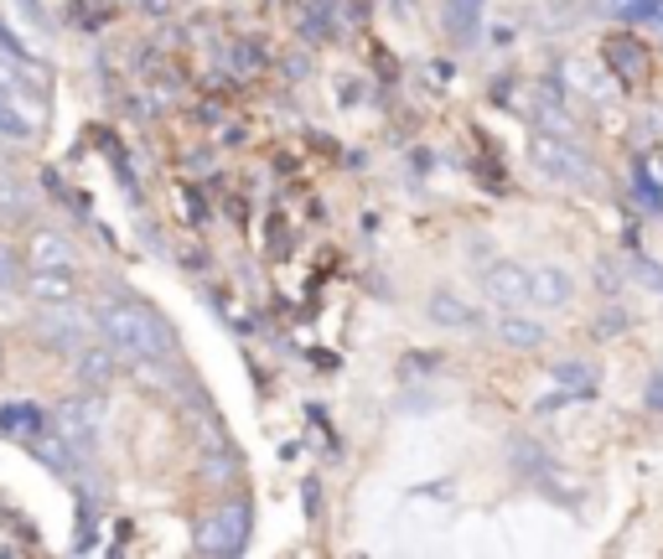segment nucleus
Wrapping results in <instances>:
<instances>
[{
    "label": "nucleus",
    "instance_id": "f257e3e1",
    "mask_svg": "<svg viewBox=\"0 0 663 559\" xmlns=\"http://www.w3.org/2000/svg\"><path fill=\"white\" fill-rule=\"evenodd\" d=\"M99 337H109L120 358H140V363H161L166 352H171V327L156 317L146 301H105L99 306Z\"/></svg>",
    "mask_w": 663,
    "mask_h": 559
},
{
    "label": "nucleus",
    "instance_id": "f03ea898",
    "mask_svg": "<svg viewBox=\"0 0 663 559\" xmlns=\"http://www.w3.org/2000/svg\"><path fill=\"white\" fill-rule=\"evenodd\" d=\"M528 161H534V167H540L550 182H565V187L596 182L591 156L581 151L571 136H560V130H534V140H528Z\"/></svg>",
    "mask_w": 663,
    "mask_h": 559
},
{
    "label": "nucleus",
    "instance_id": "7ed1b4c3",
    "mask_svg": "<svg viewBox=\"0 0 663 559\" xmlns=\"http://www.w3.org/2000/svg\"><path fill=\"white\" fill-rule=\"evenodd\" d=\"M31 327H37V337H42L47 348H62L68 358L89 342V317L73 301H37V321Z\"/></svg>",
    "mask_w": 663,
    "mask_h": 559
},
{
    "label": "nucleus",
    "instance_id": "20e7f679",
    "mask_svg": "<svg viewBox=\"0 0 663 559\" xmlns=\"http://www.w3.org/2000/svg\"><path fill=\"white\" fill-rule=\"evenodd\" d=\"M249 523H255L249 502H244V498L224 502V508H218V513L202 523V533H197V549H208V555H239V549L249 545Z\"/></svg>",
    "mask_w": 663,
    "mask_h": 559
},
{
    "label": "nucleus",
    "instance_id": "39448f33",
    "mask_svg": "<svg viewBox=\"0 0 663 559\" xmlns=\"http://www.w3.org/2000/svg\"><path fill=\"white\" fill-rule=\"evenodd\" d=\"M58 425H62V436L73 440V446H78L83 456L99 451V425H105V399H68V405H62V415H58Z\"/></svg>",
    "mask_w": 663,
    "mask_h": 559
},
{
    "label": "nucleus",
    "instance_id": "423d86ee",
    "mask_svg": "<svg viewBox=\"0 0 663 559\" xmlns=\"http://www.w3.org/2000/svg\"><path fill=\"white\" fill-rule=\"evenodd\" d=\"M528 280H534V270L513 264V259H497V264H487L483 290H487V301H493V306H503V311H518V306L528 301Z\"/></svg>",
    "mask_w": 663,
    "mask_h": 559
},
{
    "label": "nucleus",
    "instance_id": "0eeeda50",
    "mask_svg": "<svg viewBox=\"0 0 663 559\" xmlns=\"http://www.w3.org/2000/svg\"><path fill=\"white\" fill-rule=\"evenodd\" d=\"M602 62L622 78V83H637V78H649V47L637 42V37H627V31L606 37V42H602Z\"/></svg>",
    "mask_w": 663,
    "mask_h": 559
},
{
    "label": "nucleus",
    "instance_id": "6e6552de",
    "mask_svg": "<svg viewBox=\"0 0 663 559\" xmlns=\"http://www.w3.org/2000/svg\"><path fill=\"white\" fill-rule=\"evenodd\" d=\"M575 301V280L571 270H560V264H540L534 280H528V306H540V311H560V306Z\"/></svg>",
    "mask_w": 663,
    "mask_h": 559
},
{
    "label": "nucleus",
    "instance_id": "1a4fd4ad",
    "mask_svg": "<svg viewBox=\"0 0 663 559\" xmlns=\"http://www.w3.org/2000/svg\"><path fill=\"white\" fill-rule=\"evenodd\" d=\"M115 358H120V348L115 342H83V348L73 352V373L78 383H89V389H105L109 378H115Z\"/></svg>",
    "mask_w": 663,
    "mask_h": 559
},
{
    "label": "nucleus",
    "instance_id": "9d476101",
    "mask_svg": "<svg viewBox=\"0 0 663 559\" xmlns=\"http://www.w3.org/2000/svg\"><path fill=\"white\" fill-rule=\"evenodd\" d=\"M425 317L436 321V327H452V332H472V327H483V311L467 306L456 290H436V296L425 301Z\"/></svg>",
    "mask_w": 663,
    "mask_h": 559
},
{
    "label": "nucleus",
    "instance_id": "9b49d317",
    "mask_svg": "<svg viewBox=\"0 0 663 559\" xmlns=\"http://www.w3.org/2000/svg\"><path fill=\"white\" fill-rule=\"evenodd\" d=\"M493 332H497V342L503 348H513V352H534V348H544V321H534V317H524V311H503V317L493 321Z\"/></svg>",
    "mask_w": 663,
    "mask_h": 559
},
{
    "label": "nucleus",
    "instance_id": "f8f14e48",
    "mask_svg": "<svg viewBox=\"0 0 663 559\" xmlns=\"http://www.w3.org/2000/svg\"><path fill=\"white\" fill-rule=\"evenodd\" d=\"M31 264H37V270H73L78 254L58 228H37V233H31Z\"/></svg>",
    "mask_w": 663,
    "mask_h": 559
},
{
    "label": "nucleus",
    "instance_id": "ddd939ff",
    "mask_svg": "<svg viewBox=\"0 0 663 559\" xmlns=\"http://www.w3.org/2000/svg\"><path fill=\"white\" fill-rule=\"evenodd\" d=\"M565 78H571L581 93H591L596 104H602V99L612 104V99H617V83H622V78L612 73L606 62H602V68H596V62H565Z\"/></svg>",
    "mask_w": 663,
    "mask_h": 559
},
{
    "label": "nucleus",
    "instance_id": "4468645a",
    "mask_svg": "<svg viewBox=\"0 0 663 559\" xmlns=\"http://www.w3.org/2000/svg\"><path fill=\"white\" fill-rule=\"evenodd\" d=\"M483 6H487V0H441L446 31H452V37H456L462 47L477 42V21H483Z\"/></svg>",
    "mask_w": 663,
    "mask_h": 559
},
{
    "label": "nucleus",
    "instance_id": "2eb2a0df",
    "mask_svg": "<svg viewBox=\"0 0 663 559\" xmlns=\"http://www.w3.org/2000/svg\"><path fill=\"white\" fill-rule=\"evenodd\" d=\"M31 456H37L42 467H52V471H73L83 451H78L68 436H42V430H37V440H31Z\"/></svg>",
    "mask_w": 663,
    "mask_h": 559
},
{
    "label": "nucleus",
    "instance_id": "dca6fc26",
    "mask_svg": "<svg viewBox=\"0 0 663 559\" xmlns=\"http://www.w3.org/2000/svg\"><path fill=\"white\" fill-rule=\"evenodd\" d=\"M633 202L649 212V218H659V212H663V177H653L643 156L633 161Z\"/></svg>",
    "mask_w": 663,
    "mask_h": 559
},
{
    "label": "nucleus",
    "instance_id": "f3484780",
    "mask_svg": "<svg viewBox=\"0 0 663 559\" xmlns=\"http://www.w3.org/2000/svg\"><path fill=\"white\" fill-rule=\"evenodd\" d=\"M31 296H37V301H73L78 296L73 270H37L31 274Z\"/></svg>",
    "mask_w": 663,
    "mask_h": 559
},
{
    "label": "nucleus",
    "instance_id": "a211bd4d",
    "mask_svg": "<svg viewBox=\"0 0 663 559\" xmlns=\"http://www.w3.org/2000/svg\"><path fill=\"white\" fill-rule=\"evenodd\" d=\"M508 467L524 471V477H550V456H544L540 440H513V446H508Z\"/></svg>",
    "mask_w": 663,
    "mask_h": 559
},
{
    "label": "nucleus",
    "instance_id": "6ab92c4d",
    "mask_svg": "<svg viewBox=\"0 0 663 559\" xmlns=\"http://www.w3.org/2000/svg\"><path fill=\"white\" fill-rule=\"evenodd\" d=\"M550 378L560 389H575V393H591L596 389V368L581 363V358H565V363H550Z\"/></svg>",
    "mask_w": 663,
    "mask_h": 559
},
{
    "label": "nucleus",
    "instance_id": "aec40b11",
    "mask_svg": "<svg viewBox=\"0 0 663 559\" xmlns=\"http://www.w3.org/2000/svg\"><path fill=\"white\" fill-rule=\"evenodd\" d=\"M627 327H633V317H627L622 306H602L596 321H591V337H596V342H612V337H622Z\"/></svg>",
    "mask_w": 663,
    "mask_h": 559
},
{
    "label": "nucleus",
    "instance_id": "412c9836",
    "mask_svg": "<svg viewBox=\"0 0 663 559\" xmlns=\"http://www.w3.org/2000/svg\"><path fill=\"white\" fill-rule=\"evenodd\" d=\"M27 286V270H21V254H16L11 243H0V296H16V290Z\"/></svg>",
    "mask_w": 663,
    "mask_h": 559
},
{
    "label": "nucleus",
    "instance_id": "4be33fe9",
    "mask_svg": "<svg viewBox=\"0 0 663 559\" xmlns=\"http://www.w3.org/2000/svg\"><path fill=\"white\" fill-rule=\"evenodd\" d=\"M21 208H27V182L0 167V212H21Z\"/></svg>",
    "mask_w": 663,
    "mask_h": 559
},
{
    "label": "nucleus",
    "instance_id": "5701e85b",
    "mask_svg": "<svg viewBox=\"0 0 663 559\" xmlns=\"http://www.w3.org/2000/svg\"><path fill=\"white\" fill-rule=\"evenodd\" d=\"M0 430H42V409H31V405L0 409Z\"/></svg>",
    "mask_w": 663,
    "mask_h": 559
},
{
    "label": "nucleus",
    "instance_id": "b1692460",
    "mask_svg": "<svg viewBox=\"0 0 663 559\" xmlns=\"http://www.w3.org/2000/svg\"><path fill=\"white\" fill-rule=\"evenodd\" d=\"M0 136H11V140H27L31 136V124L16 114V104L6 99V89H0Z\"/></svg>",
    "mask_w": 663,
    "mask_h": 559
},
{
    "label": "nucleus",
    "instance_id": "393cba45",
    "mask_svg": "<svg viewBox=\"0 0 663 559\" xmlns=\"http://www.w3.org/2000/svg\"><path fill=\"white\" fill-rule=\"evenodd\" d=\"M633 136L653 151V146H659V136H663V109H643V114H637V124H633Z\"/></svg>",
    "mask_w": 663,
    "mask_h": 559
},
{
    "label": "nucleus",
    "instance_id": "a878e982",
    "mask_svg": "<svg viewBox=\"0 0 663 559\" xmlns=\"http://www.w3.org/2000/svg\"><path fill=\"white\" fill-rule=\"evenodd\" d=\"M596 290H602V296H617V290H622L617 259H596Z\"/></svg>",
    "mask_w": 663,
    "mask_h": 559
},
{
    "label": "nucleus",
    "instance_id": "bb28decb",
    "mask_svg": "<svg viewBox=\"0 0 663 559\" xmlns=\"http://www.w3.org/2000/svg\"><path fill=\"white\" fill-rule=\"evenodd\" d=\"M16 62H27V58H16V52H6V58H0V89H31Z\"/></svg>",
    "mask_w": 663,
    "mask_h": 559
},
{
    "label": "nucleus",
    "instance_id": "cd10ccee",
    "mask_svg": "<svg viewBox=\"0 0 663 559\" xmlns=\"http://www.w3.org/2000/svg\"><path fill=\"white\" fill-rule=\"evenodd\" d=\"M565 405H575V389H560V393H544V399H540V405H534V409H540V415H555V409H565Z\"/></svg>",
    "mask_w": 663,
    "mask_h": 559
},
{
    "label": "nucleus",
    "instance_id": "c85d7f7f",
    "mask_svg": "<svg viewBox=\"0 0 663 559\" xmlns=\"http://www.w3.org/2000/svg\"><path fill=\"white\" fill-rule=\"evenodd\" d=\"M643 405H649L653 415H663V368L649 378V389H643Z\"/></svg>",
    "mask_w": 663,
    "mask_h": 559
},
{
    "label": "nucleus",
    "instance_id": "c756f323",
    "mask_svg": "<svg viewBox=\"0 0 663 559\" xmlns=\"http://www.w3.org/2000/svg\"><path fill=\"white\" fill-rule=\"evenodd\" d=\"M441 358H431V352H409L405 358V378H415V373H431V368H436Z\"/></svg>",
    "mask_w": 663,
    "mask_h": 559
},
{
    "label": "nucleus",
    "instance_id": "7c9ffc66",
    "mask_svg": "<svg viewBox=\"0 0 663 559\" xmlns=\"http://www.w3.org/2000/svg\"><path fill=\"white\" fill-rule=\"evenodd\" d=\"M637 274H643V280H649L653 290H663V270L653 264V259H637Z\"/></svg>",
    "mask_w": 663,
    "mask_h": 559
},
{
    "label": "nucleus",
    "instance_id": "2f4dec72",
    "mask_svg": "<svg viewBox=\"0 0 663 559\" xmlns=\"http://www.w3.org/2000/svg\"><path fill=\"white\" fill-rule=\"evenodd\" d=\"M0 47H6V52H16V58H27V52H21V42H16L11 31H6V21H0Z\"/></svg>",
    "mask_w": 663,
    "mask_h": 559
},
{
    "label": "nucleus",
    "instance_id": "473e14b6",
    "mask_svg": "<svg viewBox=\"0 0 663 559\" xmlns=\"http://www.w3.org/2000/svg\"><path fill=\"white\" fill-rule=\"evenodd\" d=\"M234 62H239V68H259V52H255V47H239V58H234Z\"/></svg>",
    "mask_w": 663,
    "mask_h": 559
},
{
    "label": "nucleus",
    "instance_id": "72a5a7b5",
    "mask_svg": "<svg viewBox=\"0 0 663 559\" xmlns=\"http://www.w3.org/2000/svg\"><path fill=\"white\" fill-rule=\"evenodd\" d=\"M286 73H290V78H306L311 68H306V58H286Z\"/></svg>",
    "mask_w": 663,
    "mask_h": 559
}]
</instances>
